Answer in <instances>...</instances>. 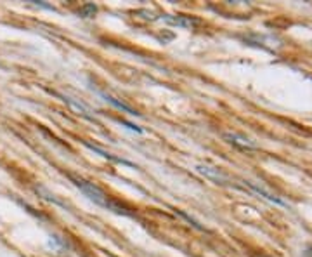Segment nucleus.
I'll list each match as a JSON object with an SVG mask.
<instances>
[{"instance_id": "nucleus-1", "label": "nucleus", "mask_w": 312, "mask_h": 257, "mask_svg": "<svg viewBox=\"0 0 312 257\" xmlns=\"http://www.w3.org/2000/svg\"><path fill=\"white\" fill-rule=\"evenodd\" d=\"M71 181H73V184L82 191L83 195L87 196L89 200H92L94 203H97V205H101V207H104V209H108V210L118 212V214H127V212L121 210L120 207H117L115 203L109 202L108 195H106L99 186H96L94 183H89V181L80 179V177H73V176H71Z\"/></svg>"}, {"instance_id": "nucleus-2", "label": "nucleus", "mask_w": 312, "mask_h": 257, "mask_svg": "<svg viewBox=\"0 0 312 257\" xmlns=\"http://www.w3.org/2000/svg\"><path fill=\"white\" fill-rule=\"evenodd\" d=\"M62 97V101L70 106L73 112H76L78 115H82L83 118H87V120H90V122H96V116H94V112H92L90 108H89L87 104H83L82 101H78V99H75V97H71V96H68V94H59Z\"/></svg>"}, {"instance_id": "nucleus-3", "label": "nucleus", "mask_w": 312, "mask_h": 257, "mask_svg": "<svg viewBox=\"0 0 312 257\" xmlns=\"http://www.w3.org/2000/svg\"><path fill=\"white\" fill-rule=\"evenodd\" d=\"M196 172H200L201 176H205L207 179H210V181H213V183H217V184L227 183V176H225L221 169H217V167L207 165V163H200V165H196Z\"/></svg>"}, {"instance_id": "nucleus-4", "label": "nucleus", "mask_w": 312, "mask_h": 257, "mask_svg": "<svg viewBox=\"0 0 312 257\" xmlns=\"http://www.w3.org/2000/svg\"><path fill=\"white\" fill-rule=\"evenodd\" d=\"M224 137L227 139L229 143H231V145H236V146H239V148H243V149H255V148H258L257 143H253L252 139H248V137L239 136V134H236V132H225Z\"/></svg>"}, {"instance_id": "nucleus-5", "label": "nucleus", "mask_w": 312, "mask_h": 257, "mask_svg": "<svg viewBox=\"0 0 312 257\" xmlns=\"http://www.w3.org/2000/svg\"><path fill=\"white\" fill-rule=\"evenodd\" d=\"M162 19L165 23L172 26H177V28H191V26L196 25V21L191 19V17H186V16H170V14H165L162 16Z\"/></svg>"}, {"instance_id": "nucleus-6", "label": "nucleus", "mask_w": 312, "mask_h": 257, "mask_svg": "<svg viewBox=\"0 0 312 257\" xmlns=\"http://www.w3.org/2000/svg\"><path fill=\"white\" fill-rule=\"evenodd\" d=\"M83 145L87 146V148H90L92 151H96V153H99L103 158H108V160H111V162H115V163H121V165L135 167L132 162H129V160H125V158H118V157H115V155H111V153H108V151H104V149H101L99 146H94V145H90V143H89V141H83Z\"/></svg>"}, {"instance_id": "nucleus-7", "label": "nucleus", "mask_w": 312, "mask_h": 257, "mask_svg": "<svg viewBox=\"0 0 312 257\" xmlns=\"http://www.w3.org/2000/svg\"><path fill=\"white\" fill-rule=\"evenodd\" d=\"M97 94L103 97L106 103H109V104H113L115 108H118L120 112H125V113H129V115H132V116H135V115H139L135 110H132L130 106H127V104H123L121 101H118L117 97H113V96H109V94H106V92H103V91H97Z\"/></svg>"}, {"instance_id": "nucleus-8", "label": "nucleus", "mask_w": 312, "mask_h": 257, "mask_svg": "<svg viewBox=\"0 0 312 257\" xmlns=\"http://www.w3.org/2000/svg\"><path fill=\"white\" fill-rule=\"evenodd\" d=\"M35 191H37L38 195H42V198H45V200H49V202H54L56 205H61V207H66V203L64 202H61V200L58 198L56 195H50L49 191L45 190V188H42V186H37L35 188Z\"/></svg>"}, {"instance_id": "nucleus-9", "label": "nucleus", "mask_w": 312, "mask_h": 257, "mask_svg": "<svg viewBox=\"0 0 312 257\" xmlns=\"http://www.w3.org/2000/svg\"><path fill=\"white\" fill-rule=\"evenodd\" d=\"M96 11H97L96 5L87 4V5H83V7L80 9V14H82V16H85V17H90V16H94V14H96Z\"/></svg>"}, {"instance_id": "nucleus-10", "label": "nucleus", "mask_w": 312, "mask_h": 257, "mask_svg": "<svg viewBox=\"0 0 312 257\" xmlns=\"http://www.w3.org/2000/svg\"><path fill=\"white\" fill-rule=\"evenodd\" d=\"M177 214H179V216H182L184 219H187V221H189V223H191V224H193V226H194L196 229H203V226H201L200 223H196V221L193 219V217H189V216H187L186 212H182V210H177Z\"/></svg>"}, {"instance_id": "nucleus-11", "label": "nucleus", "mask_w": 312, "mask_h": 257, "mask_svg": "<svg viewBox=\"0 0 312 257\" xmlns=\"http://www.w3.org/2000/svg\"><path fill=\"white\" fill-rule=\"evenodd\" d=\"M121 124H123V125H127V127H129V128H132V130H135V132H139V134L142 132V128H141V127H137V125L130 124V122H125V120H121Z\"/></svg>"}]
</instances>
